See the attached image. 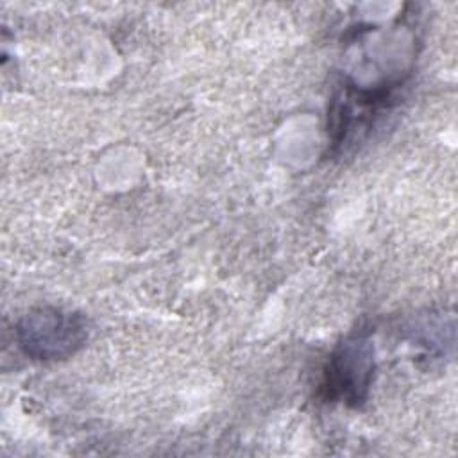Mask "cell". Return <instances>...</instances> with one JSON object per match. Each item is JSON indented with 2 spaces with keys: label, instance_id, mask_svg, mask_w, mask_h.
I'll use <instances>...</instances> for the list:
<instances>
[{
  "label": "cell",
  "instance_id": "obj_1",
  "mask_svg": "<svg viewBox=\"0 0 458 458\" xmlns=\"http://www.w3.org/2000/svg\"><path fill=\"white\" fill-rule=\"evenodd\" d=\"M18 340L27 354L36 358H63L86 340V326L79 315L55 308L27 313L18 324Z\"/></svg>",
  "mask_w": 458,
  "mask_h": 458
},
{
  "label": "cell",
  "instance_id": "obj_2",
  "mask_svg": "<svg viewBox=\"0 0 458 458\" xmlns=\"http://www.w3.org/2000/svg\"><path fill=\"white\" fill-rule=\"evenodd\" d=\"M372 376L370 342L361 336L347 338L333 354L326 372V388L347 403H358L365 397Z\"/></svg>",
  "mask_w": 458,
  "mask_h": 458
}]
</instances>
